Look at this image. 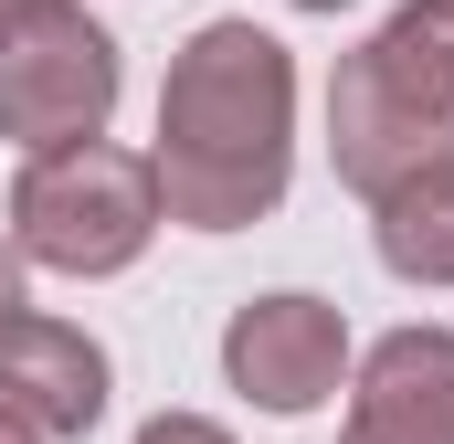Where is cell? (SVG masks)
<instances>
[{
	"label": "cell",
	"instance_id": "1",
	"mask_svg": "<svg viewBox=\"0 0 454 444\" xmlns=\"http://www.w3.org/2000/svg\"><path fill=\"white\" fill-rule=\"evenodd\" d=\"M159 212L191 233H243L296 180V53L264 21H201L159 85Z\"/></svg>",
	"mask_w": 454,
	"mask_h": 444
},
{
	"label": "cell",
	"instance_id": "2",
	"mask_svg": "<svg viewBox=\"0 0 454 444\" xmlns=\"http://www.w3.org/2000/svg\"><path fill=\"white\" fill-rule=\"evenodd\" d=\"M328 159L359 202L454 159V0H402L328 85Z\"/></svg>",
	"mask_w": 454,
	"mask_h": 444
},
{
	"label": "cell",
	"instance_id": "3",
	"mask_svg": "<svg viewBox=\"0 0 454 444\" xmlns=\"http://www.w3.org/2000/svg\"><path fill=\"white\" fill-rule=\"evenodd\" d=\"M159 222H169L159 170L116 138L21 159V180H11V254L43 265V275H127L159 243Z\"/></svg>",
	"mask_w": 454,
	"mask_h": 444
},
{
	"label": "cell",
	"instance_id": "4",
	"mask_svg": "<svg viewBox=\"0 0 454 444\" xmlns=\"http://www.w3.org/2000/svg\"><path fill=\"white\" fill-rule=\"evenodd\" d=\"M116 32L85 21L74 0H32V11H0V138L21 159H53V148H85L106 138L116 116Z\"/></svg>",
	"mask_w": 454,
	"mask_h": 444
},
{
	"label": "cell",
	"instance_id": "5",
	"mask_svg": "<svg viewBox=\"0 0 454 444\" xmlns=\"http://www.w3.org/2000/svg\"><path fill=\"white\" fill-rule=\"evenodd\" d=\"M223 381L243 402H264L275 424H296V413H317V402H339L348 381V318L328 297H307V286H275V297H243L223 318Z\"/></svg>",
	"mask_w": 454,
	"mask_h": 444
},
{
	"label": "cell",
	"instance_id": "6",
	"mask_svg": "<svg viewBox=\"0 0 454 444\" xmlns=\"http://www.w3.org/2000/svg\"><path fill=\"white\" fill-rule=\"evenodd\" d=\"M0 424L43 444H74L106 424V349L74 329V318H43V307H11L0 318Z\"/></svg>",
	"mask_w": 454,
	"mask_h": 444
},
{
	"label": "cell",
	"instance_id": "7",
	"mask_svg": "<svg viewBox=\"0 0 454 444\" xmlns=\"http://www.w3.org/2000/svg\"><path fill=\"white\" fill-rule=\"evenodd\" d=\"M339 444H454V329H391L348 370Z\"/></svg>",
	"mask_w": 454,
	"mask_h": 444
},
{
	"label": "cell",
	"instance_id": "8",
	"mask_svg": "<svg viewBox=\"0 0 454 444\" xmlns=\"http://www.w3.org/2000/svg\"><path fill=\"white\" fill-rule=\"evenodd\" d=\"M370 243L402 286H454V159L412 170L402 191L370 202Z\"/></svg>",
	"mask_w": 454,
	"mask_h": 444
},
{
	"label": "cell",
	"instance_id": "9",
	"mask_svg": "<svg viewBox=\"0 0 454 444\" xmlns=\"http://www.w3.org/2000/svg\"><path fill=\"white\" fill-rule=\"evenodd\" d=\"M137 444H232L212 413H159V424H137Z\"/></svg>",
	"mask_w": 454,
	"mask_h": 444
},
{
	"label": "cell",
	"instance_id": "10",
	"mask_svg": "<svg viewBox=\"0 0 454 444\" xmlns=\"http://www.w3.org/2000/svg\"><path fill=\"white\" fill-rule=\"evenodd\" d=\"M11 307H32V297H21V254L0 243V318H11Z\"/></svg>",
	"mask_w": 454,
	"mask_h": 444
},
{
	"label": "cell",
	"instance_id": "11",
	"mask_svg": "<svg viewBox=\"0 0 454 444\" xmlns=\"http://www.w3.org/2000/svg\"><path fill=\"white\" fill-rule=\"evenodd\" d=\"M286 11H348V0H286Z\"/></svg>",
	"mask_w": 454,
	"mask_h": 444
},
{
	"label": "cell",
	"instance_id": "12",
	"mask_svg": "<svg viewBox=\"0 0 454 444\" xmlns=\"http://www.w3.org/2000/svg\"><path fill=\"white\" fill-rule=\"evenodd\" d=\"M0 444H43V434H21V424H0Z\"/></svg>",
	"mask_w": 454,
	"mask_h": 444
},
{
	"label": "cell",
	"instance_id": "13",
	"mask_svg": "<svg viewBox=\"0 0 454 444\" xmlns=\"http://www.w3.org/2000/svg\"><path fill=\"white\" fill-rule=\"evenodd\" d=\"M0 11H32V0H0Z\"/></svg>",
	"mask_w": 454,
	"mask_h": 444
}]
</instances>
